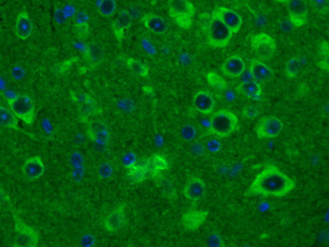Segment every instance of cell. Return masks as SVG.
I'll return each instance as SVG.
<instances>
[{
    "label": "cell",
    "mask_w": 329,
    "mask_h": 247,
    "mask_svg": "<svg viewBox=\"0 0 329 247\" xmlns=\"http://www.w3.org/2000/svg\"><path fill=\"white\" fill-rule=\"evenodd\" d=\"M296 186L295 180L280 170L277 166H267L255 177L245 196L263 195L283 197Z\"/></svg>",
    "instance_id": "6da1fadb"
},
{
    "label": "cell",
    "mask_w": 329,
    "mask_h": 247,
    "mask_svg": "<svg viewBox=\"0 0 329 247\" xmlns=\"http://www.w3.org/2000/svg\"><path fill=\"white\" fill-rule=\"evenodd\" d=\"M239 128V119L234 113L227 109H221L209 118V132L214 135L224 138L232 135Z\"/></svg>",
    "instance_id": "7a4b0ae2"
},
{
    "label": "cell",
    "mask_w": 329,
    "mask_h": 247,
    "mask_svg": "<svg viewBox=\"0 0 329 247\" xmlns=\"http://www.w3.org/2000/svg\"><path fill=\"white\" fill-rule=\"evenodd\" d=\"M232 31L223 24L221 19L212 13L209 16L207 26L208 44L213 48L226 47L232 40Z\"/></svg>",
    "instance_id": "3957f363"
},
{
    "label": "cell",
    "mask_w": 329,
    "mask_h": 247,
    "mask_svg": "<svg viewBox=\"0 0 329 247\" xmlns=\"http://www.w3.org/2000/svg\"><path fill=\"white\" fill-rule=\"evenodd\" d=\"M170 17L183 29H190L193 24L195 8L190 0H169Z\"/></svg>",
    "instance_id": "277c9868"
},
{
    "label": "cell",
    "mask_w": 329,
    "mask_h": 247,
    "mask_svg": "<svg viewBox=\"0 0 329 247\" xmlns=\"http://www.w3.org/2000/svg\"><path fill=\"white\" fill-rule=\"evenodd\" d=\"M9 108L21 121L32 126L36 119V107L34 100L27 94H16L8 100Z\"/></svg>",
    "instance_id": "5b68a950"
},
{
    "label": "cell",
    "mask_w": 329,
    "mask_h": 247,
    "mask_svg": "<svg viewBox=\"0 0 329 247\" xmlns=\"http://www.w3.org/2000/svg\"><path fill=\"white\" fill-rule=\"evenodd\" d=\"M15 224V238L13 246L15 247H35L39 242L40 235L31 226L25 224L18 214L11 207Z\"/></svg>",
    "instance_id": "8992f818"
},
{
    "label": "cell",
    "mask_w": 329,
    "mask_h": 247,
    "mask_svg": "<svg viewBox=\"0 0 329 247\" xmlns=\"http://www.w3.org/2000/svg\"><path fill=\"white\" fill-rule=\"evenodd\" d=\"M251 50L261 61L271 59L277 51L276 41L267 33L254 35L250 40Z\"/></svg>",
    "instance_id": "52a82bcc"
},
{
    "label": "cell",
    "mask_w": 329,
    "mask_h": 247,
    "mask_svg": "<svg viewBox=\"0 0 329 247\" xmlns=\"http://www.w3.org/2000/svg\"><path fill=\"white\" fill-rule=\"evenodd\" d=\"M74 101L78 105V116L79 120L86 123L90 117H97L102 114V109L98 106L91 94L85 93H72Z\"/></svg>",
    "instance_id": "ba28073f"
},
{
    "label": "cell",
    "mask_w": 329,
    "mask_h": 247,
    "mask_svg": "<svg viewBox=\"0 0 329 247\" xmlns=\"http://www.w3.org/2000/svg\"><path fill=\"white\" fill-rule=\"evenodd\" d=\"M86 135L94 144L107 146L111 141V132L106 123L102 120H92L85 123Z\"/></svg>",
    "instance_id": "9c48e42d"
},
{
    "label": "cell",
    "mask_w": 329,
    "mask_h": 247,
    "mask_svg": "<svg viewBox=\"0 0 329 247\" xmlns=\"http://www.w3.org/2000/svg\"><path fill=\"white\" fill-rule=\"evenodd\" d=\"M283 122L275 116H267L259 119L256 126V134L260 139H270L280 135L283 130Z\"/></svg>",
    "instance_id": "30bf717a"
},
{
    "label": "cell",
    "mask_w": 329,
    "mask_h": 247,
    "mask_svg": "<svg viewBox=\"0 0 329 247\" xmlns=\"http://www.w3.org/2000/svg\"><path fill=\"white\" fill-rule=\"evenodd\" d=\"M286 5L289 21L294 27H301L305 26L308 17L307 0H288Z\"/></svg>",
    "instance_id": "8fae6325"
},
{
    "label": "cell",
    "mask_w": 329,
    "mask_h": 247,
    "mask_svg": "<svg viewBox=\"0 0 329 247\" xmlns=\"http://www.w3.org/2000/svg\"><path fill=\"white\" fill-rule=\"evenodd\" d=\"M212 13L215 14L221 19V21L232 31L233 35L239 33L242 27L243 20L236 11L225 7H220L214 9Z\"/></svg>",
    "instance_id": "7c38bea8"
},
{
    "label": "cell",
    "mask_w": 329,
    "mask_h": 247,
    "mask_svg": "<svg viewBox=\"0 0 329 247\" xmlns=\"http://www.w3.org/2000/svg\"><path fill=\"white\" fill-rule=\"evenodd\" d=\"M125 208H126V204L122 203L105 217V219L102 223V226L107 232L114 233L125 227L126 225Z\"/></svg>",
    "instance_id": "4fadbf2b"
},
{
    "label": "cell",
    "mask_w": 329,
    "mask_h": 247,
    "mask_svg": "<svg viewBox=\"0 0 329 247\" xmlns=\"http://www.w3.org/2000/svg\"><path fill=\"white\" fill-rule=\"evenodd\" d=\"M141 163L145 167L150 178H154L160 175L162 171L169 169L170 165L167 158L160 154H153L150 158H145Z\"/></svg>",
    "instance_id": "5bb4252c"
},
{
    "label": "cell",
    "mask_w": 329,
    "mask_h": 247,
    "mask_svg": "<svg viewBox=\"0 0 329 247\" xmlns=\"http://www.w3.org/2000/svg\"><path fill=\"white\" fill-rule=\"evenodd\" d=\"M193 107L198 112L209 116L212 114L215 108V99L212 94L207 90H200L193 96Z\"/></svg>",
    "instance_id": "9a60e30c"
},
{
    "label": "cell",
    "mask_w": 329,
    "mask_h": 247,
    "mask_svg": "<svg viewBox=\"0 0 329 247\" xmlns=\"http://www.w3.org/2000/svg\"><path fill=\"white\" fill-rule=\"evenodd\" d=\"M206 193V184L204 181L197 177L191 176L186 182L183 189V194L191 202H197L203 197Z\"/></svg>",
    "instance_id": "2e32d148"
},
{
    "label": "cell",
    "mask_w": 329,
    "mask_h": 247,
    "mask_svg": "<svg viewBox=\"0 0 329 247\" xmlns=\"http://www.w3.org/2000/svg\"><path fill=\"white\" fill-rule=\"evenodd\" d=\"M208 216L209 213L206 210H191L186 212L182 217L183 227L190 232L197 231L204 225Z\"/></svg>",
    "instance_id": "e0dca14e"
},
{
    "label": "cell",
    "mask_w": 329,
    "mask_h": 247,
    "mask_svg": "<svg viewBox=\"0 0 329 247\" xmlns=\"http://www.w3.org/2000/svg\"><path fill=\"white\" fill-rule=\"evenodd\" d=\"M249 71L254 80L258 83L268 82L271 80L274 75L271 68L258 59L250 60Z\"/></svg>",
    "instance_id": "ac0fdd59"
},
{
    "label": "cell",
    "mask_w": 329,
    "mask_h": 247,
    "mask_svg": "<svg viewBox=\"0 0 329 247\" xmlns=\"http://www.w3.org/2000/svg\"><path fill=\"white\" fill-rule=\"evenodd\" d=\"M45 165L40 157H33L26 160L22 167L24 176L30 181L39 179L45 173Z\"/></svg>",
    "instance_id": "d6986e66"
},
{
    "label": "cell",
    "mask_w": 329,
    "mask_h": 247,
    "mask_svg": "<svg viewBox=\"0 0 329 247\" xmlns=\"http://www.w3.org/2000/svg\"><path fill=\"white\" fill-rule=\"evenodd\" d=\"M83 56L91 68H97L105 59L104 50L96 43H90L85 45V48L83 50Z\"/></svg>",
    "instance_id": "ffe728a7"
},
{
    "label": "cell",
    "mask_w": 329,
    "mask_h": 247,
    "mask_svg": "<svg viewBox=\"0 0 329 247\" xmlns=\"http://www.w3.org/2000/svg\"><path fill=\"white\" fill-rule=\"evenodd\" d=\"M246 70V64L240 56L228 58L222 66V72L229 77H240Z\"/></svg>",
    "instance_id": "44dd1931"
},
{
    "label": "cell",
    "mask_w": 329,
    "mask_h": 247,
    "mask_svg": "<svg viewBox=\"0 0 329 247\" xmlns=\"http://www.w3.org/2000/svg\"><path fill=\"white\" fill-rule=\"evenodd\" d=\"M141 22L146 27L149 31L155 33L158 35H162L168 30L169 26L164 18H161L156 14L148 13L142 16Z\"/></svg>",
    "instance_id": "7402d4cb"
},
{
    "label": "cell",
    "mask_w": 329,
    "mask_h": 247,
    "mask_svg": "<svg viewBox=\"0 0 329 247\" xmlns=\"http://www.w3.org/2000/svg\"><path fill=\"white\" fill-rule=\"evenodd\" d=\"M132 26V16L128 10H122L116 19L112 23V29L114 35L116 36V40L121 43L124 36L125 32Z\"/></svg>",
    "instance_id": "603a6c76"
},
{
    "label": "cell",
    "mask_w": 329,
    "mask_h": 247,
    "mask_svg": "<svg viewBox=\"0 0 329 247\" xmlns=\"http://www.w3.org/2000/svg\"><path fill=\"white\" fill-rule=\"evenodd\" d=\"M15 33L16 36L21 40H27L31 36L33 33V23L26 10H23L18 15Z\"/></svg>",
    "instance_id": "cb8c5ba5"
},
{
    "label": "cell",
    "mask_w": 329,
    "mask_h": 247,
    "mask_svg": "<svg viewBox=\"0 0 329 247\" xmlns=\"http://www.w3.org/2000/svg\"><path fill=\"white\" fill-rule=\"evenodd\" d=\"M74 29L81 40H85L89 36V16L85 11H77L74 16Z\"/></svg>",
    "instance_id": "d4e9b609"
},
{
    "label": "cell",
    "mask_w": 329,
    "mask_h": 247,
    "mask_svg": "<svg viewBox=\"0 0 329 247\" xmlns=\"http://www.w3.org/2000/svg\"><path fill=\"white\" fill-rule=\"evenodd\" d=\"M236 91L252 100H259L262 94L261 85L255 80L241 82L240 85L236 87Z\"/></svg>",
    "instance_id": "484cf974"
},
{
    "label": "cell",
    "mask_w": 329,
    "mask_h": 247,
    "mask_svg": "<svg viewBox=\"0 0 329 247\" xmlns=\"http://www.w3.org/2000/svg\"><path fill=\"white\" fill-rule=\"evenodd\" d=\"M0 126H4L9 129L18 131V132L25 133L19 127L18 117H16V115L11 111V109L5 108L4 106H1V105H0Z\"/></svg>",
    "instance_id": "4316f807"
},
{
    "label": "cell",
    "mask_w": 329,
    "mask_h": 247,
    "mask_svg": "<svg viewBox=\"0 0 329 247\" xmlns=\"http://www.w3.org/2000/svg\"><path fill=\"white\" fill-rule=\"evenodd\" d=\"M153 179L155 180V184L163 194L164 197L169 199L171 201H175L178 198V193L174 184L164 175H158Z\"/></svg>",
    "instance_id": "83f0119b"
},
{
    "label": "cell",
    "mask_w": 329,
    "mask_h": 247,
    "mask_svg": "<svg viewBox=\"0 0 329 247\" xmlns=\"http://www.w3.org/2000/svg\"><path fill=\"white\" fill-rule=\"evenodd\" d=\"M127 175L134 184H141L149 178L146 169L142 163H136L134 166L127 168Z\"/></svg>",
    "instance_id": "f1b7e54d"
},
{
    "label": "cell",
    "mask_w": 329,
    "mask_h": 247,
    "mask_svg": "<svg viewBox=\"0 0 329 247\" xmlns=\"http://www.w3.org/2000/svg\"><path fill=\"white\" fill-rule=\"evenodd\" d=\"M126 65L137 76L142 77H147L149 76V73H150L149 68L145 64L142 63L137 59L129 58L126 60Z\"/></svg>",
    "instance_id": "f546056e"
},
{
    "label": "cell",
    "mask_w": 329,
    "mask_h": 247,
    "mask_svg": "<svg viewBox=\"0 0 329 247\" xmlns=\"http://www.w3.org/2000/svg\"><path fill=\"white\" fill-rule=\"evenodd\" d=\"M72 164L75 167V172L73 173V177L76 182H79L83 178L84 175V161L83 156H81L78 152H74L72 155Z\"/></svg>",
    "instance_id": "4dcf8cb0"
},
{
    "label": "cell",
    "mask_w": 329,
    "mask_h": 247,
    "mask_svg": "<svg viewBox=\"0 0 329 247\" xmlns=\"http://www.w3.org/2000/svg\"><path fill=\"white\" fill-rule=\"evenodd\" d=\"M116 9L117 5L116 0H100L98 4V12L105 18L113 16L116 13Z\"/></svg>",
    "instance_id": "1f68e13d"
},
{
    "label": "cell",
    "mask_w": 329,
    "mask_h": 247,
    "mask_svg": "<svg viewBox=\"0 0 329 247\" xmlns=\"http://www.w3.org/2000/svg\"><path fill=\"white\" fill-rule=\"evenodd\" d=\"M207 77L208 84L211 87H213V88L218 90V91H224V90L227 89V82L225 81L223 77H221L217 73L210 71V72L207 74V77Z\"/></svg>",
    "instance_id": "d6a6232c"
},
{
    "label": "cell",
    "mask_w": 329,
    "mask_h": 247,
    "mask_svg": "<svg viewBox=\"0 0 329 247\" xmlns=\"http://www.w3.org/2000/svg\"><path fill=\"white\" fill-rule=\"evenodd\" d=\"M300 69V61L298 58L289 59L285 66V75L289 79H293L298 76Z\"/></svg>",
    "instance_id": "836d02e7"
},
{
    "label": "cell",
    "mask_w": 329,
    "mask_h": 247,
    "mask_svg": "<svg viewBox=\"0 0 329 247\" xmlns=\"http://www.w3.org/2000/svg\"><path fill=\"white\" fill-rule=\"evenodd\" d=\"M97 174L101 179H109L114 175V166L110 163H102L98 166Z\"/></svg>",
    "instance_id": "e575fe53"
},
{
    "label": "cell",
    "mask_w": 329,
    "mask_h": 247,
    "mask_svg": "<svg viewBox=\"0 0 329 247\" xmlns=\"http://www.w3.org/2000/svg\"><path fill=\"white\" fill-rule=\"evenodd\" d=\"M181 135L184 141L191 142L192 140L195 139L196 135H197V129L193 125L186 124L183 126V128L181 130Z\"/></svg>",
    "instance_id": "d590c367"
},
{
    "label": "cell",
    "mask_w": 329,
    "mask_h": 247,
    "mask_svg": "<svg viewBox=\"0 0 329 247\" xmlns=\"http://www.w3.org/2000/svg\"><path fill=\"white\" fill-rule=\"evenodd\" d=\"M313 9L316 13L326 15L328 13V1L327 0H308Z\"/></svg>",
    "instance_id": "8d00e7d4"
},
{
    "label": "cell",
    "mask_w": 329,
    "mask_h": 247,
    "mask_svg": "<svg viewBox=\"0 0 329 247\" xmlns=\"http://www.w3.org/2000/svg\"><path fill=\"white\" fill-rule=\"evenodd\" d=\"M207 245L211 247H222L225 245V243L218 232H212L207 239Z\"/></svg>",
    "instance_id": "74e56055"
},
{
    "label": "cell",
    "mask_w": 329,
    "mask_h": 247,
    "mask_svg": "<svg viewBox=\"0 0 329 247\" xmlns=\"http://www.w3.org/2000/svg\"><path fill=\"white\" fill-rule=\"evenodd\" d=\"M241 115L246 119H251L252 120V119H255L256 117H258V115H259V109L256 106L249 105V106H247V107H245L242 109Z\"/></svg>",
    "instance_id": "f35d334b"
},
{
    "label": "cell",
    "mask_w": 329,
    "mask_h": 247,
    "mask_svg": "<svg viewBox=\"0 0 329 247\" xmlns=\"http://www.w3.org/2000/svg\"><path fill=\"white\" fill-rule=\"evenodd\" d=\"M205 147L210 153H218L222 149V143L220 142V140L215 137H209L205 143Z\"/></svg>",
    "instance_id": "ab89813d"
},
{
    "label": "cell",
    "mask_w": 329,
    "mask_h": 247,
    "mask_svg": "<svg viewBox=\"0 0 329 247\" xmlns=\"http://www.w3.org/2000/svg\"><path fill=\"white\" fill-rule=\"evenodd\" d=\"M137 160H138V158H137L136 153L128 152V153L125 154V156L122 158V163H123V166H125V168L127 169L131 166L135 165L137 163Z\"/></svg>",
    "instance_id": "60d3db41"
},
{
    "label": "cell",
    "mask_w": 329,
    "mask_h": 247,
    "mask_svg": "<svg viewBox=\"0 0 329 247\" xmlns=\"http://www.w3.org/2000/svg\"><path fill=\"white\" fill-rule=\"evenodd\" d=\"M118 107L122 111L125 113H131L135 109V104L133 100L130 99H122L118 103Z\"/></svg>",
    "instance_id": "b9f144b4"
},
{
    "label": "cell",
    "mask_w": 329,
    "mask_h": 247,
    "mask_svg": "<svg viewBox=\"0 0 329 247\" xmlns=\"http://www.w3.org/2000/svg\"><path fill=\"white\" fill-rule=\"evenodd\" d=\"M95 243H96V240L92 234H85L80 240V244L82 246H94Z\"/></svg>",
    "instance_id": "7bdbcfd3"
},
{
    "label": "cell",
    "mask_w": 329,
    "mask_h": 247,
    "mask_svg": "<svg viewBox=\"0 0 329 247\" xmlns=\"http://www.w3.org/2000/svg\"><path fill=\"white\" fill-rule=\"evenodd\" d=\"M11 76L13 77L14 79L16 81H18V80H21L23 77H25V70L24 68L19 67V66H17L15 67L12 69L11 71Z\"/></svg>",
    "instance_id": "ee69618b"
},
{
    "label": "cell",
    "mask_w": 329,
    "mask_h": 247,
    "mask_svg": "<svg viewBox=\"0 0 329 247\" xmlns=\"http://www.w3.org/2000/svg\"><path fill=\"white\" fill-rule=\"evenodd\" d=\"M67 18V15L65 13L64 9L58 8L54 10V19L58 21V23L65 22Z\"/></svg>",
    "instance_id": "f6af8a7d"
},
{
    "label": "cell",
    "mask_w": 329,
    "mask_h": 247,
    "mask_svg": "<svg viewBox=\"0 0 329 247\" xmlns=\"http://www.w3.org/2000/svg\"><path fill=\"white\" fill-rule=\"evenodd\" d=\"M319 54L323 57V59L328 58V43L326 41H323L319 45Z\"/></svg>",
    "instance_id": "bcb514c9"
},
{
    "label": "cell",
    "mask_w": 329,
    "mask_h": 247,
    "mask_svg": "<svg viewBox=\"0 0 329 247\" xmlns=\"http://www.w3.org/2000/svg\"><path fill=\"white\" fill-rule=\"evenodd\" d=\"M142 46L143 48L146 50L147 53L150 55H154L155 54L156 50L155 47L153 45H151V42L147 39H143L142 40Z\"/></svg>",
    "instance_id": "7dc6e473"
},
{
    "label": "cell",
    "mask_w": 329,
    "mask_h": 247,
    "mask_svg": "<svg viewBox=\"0 0 329 247\" xmlns=\"http://www.w3.org/2000/svg\"><path fill=\"white\" fill-rule=\"evenodd\" d=\"M205 146L200 143H196L192 146V152L197 156H202L204 154Z\"/></svg>",
    "instance_id": "c3c4849f"
},
{
    "label": "cell",
    "mask_w": 329,
    "mask_h": 247,
    "mask_svg": "<svg viewBox=\"0 0 329 247\" xmlns=\"http://www.w3.org/2000/svg\"><path fill=\"white\" fill-rule=\"evenodd\" d=\"M5 202H9V194L6 193L4 189L0 186V207L2 206V204H4Z\"/></svg>",
    "instance_id": "681fc988"
},
{
    "label": "cell",
    "mask_w": 329,
    "mask_h": 247,
    "mask_svg": "<svg viewBox=\"0 0 329 247\" xmlns=\"http://www.w3.org/2000/svg\"><path fill=\"white\" fill-rule=\"evenodd\" d=\"M318 67L327 72L328 71V59H322L318 63Z\"/></svg>",
    "instance_id": "f907efd6"
},
{
    "label": "cell",
    "mask_w": 329,
    "mask_h": 247,
    "mask_svg": "<svg viewBox=\"0 0 329 247\" xmlns=\"http://www.w3.org/2000/svg\"><path fill=\"white\" fill-rule=\"evenodd\" d=\"M276 1L277 2H279V3H281V4H286L288 0H276Z\"/></svg>",
    "instance_id": "816d5d0a"
},
{
    "label": "cell",
    "mask_w": 329,
    "mask_h": 247,
    "mask_svg": "<svg viewBox=\"0 0 329 247\" xmlns=\"http://www.w3.org/2000/svg\"><path fill=\"white\" fill-rule=\"evenodd\" d=\"M77 1H85V0H77Z\"/></svg>",
    "instance_id": "f5cc1de1"
}]
</instances>
